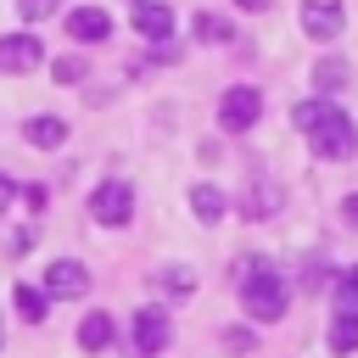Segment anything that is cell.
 I'll list each match as a JSON object with an SVG mask.
<instances>
[{"label": "cell", "instance_id": "6da1fadb", "mask_svg": "<svg viewBox=\"0 0 358 358\" xmlns=\"http://www.w3.org/2000/svg\"><path fill=\"white\" fill-rule=\"evenodd\" d=\"M285 302H291L285 280H280L263 257H246V263H241V308H246L257 324H274V319L285 313Z\"/></svg>", "mask_w": 358, "mask_h": 358}, {"label": "cell", "instance_id": "7a4b0ae2", "mask_svg": "<svg viewBox=\"0 0 358 358\" xmlns=\"http://www.w3.org/2000/svg\"><path fill=\"white\" fill-rule=\"evenodd\" d=\"M308 134V145H313V157H324V162H347L352 151H358V123L336 106V101H324V112L302 129Z\"/></svg>", "mask_w": 358, "mask_h": 358}, {"label": "cell", "instance_id": "3957f363", "mask_svg": "<svg viewBox=\"0 0 358 358\" xmlns=\"http://www.w3.org/2000/svg\"><path fill=\"white\" fill-rule=\"evenodd\" d=\"M257 117H263V90H252V84L224 90V101H218V129L224 134H246Z\"/></svg>", "mask_w": 358, "mask_h": 358}, {"label": "cell", "instance_id": "277c9868", "mask_svg": "<svg viewBox=\"0 0 358 358\" xmlns=\"http://www.w3.org/2000/svg\"><path fill=\"white\" fill-rule=\"evenodd\" d=\"M90 218H95V224H106V229H123V224L134 218V190H129L123 179L95 185V196H90Z\"/></svg>", "mask_w": 358, "mask_h": 358}, {"label": "cell", "instance_id": "5b68a950", "mask_svg": "<svg viewBox=\"0 0 358 358\" xmlns=\"http://www.w3.org/2000/svg\"><path fill=\"white\" fill-rule=\"evenodd\" d=\"M168 336H173L168 313H162V308H140L134 324H129V352H134V358H157V352L168 347Z\"/></svg>", "mask_w": 358, "mask_h": 358}, {"label": "cell", "instance_id": "8992f818", "mask_svg": "<svg viewBox=\"0 0 358 358\" xmlns=\"http://www.w3.org/2000/svg\"><path fill=\"white\" fill-rule=\"evenodd\" d=\"M341 28H347L341 0H302V34L308 39H336Z\"/></svg>", "mask_w": 358, "mask_h": 358}, {"label": "cell", "instance_id": "52a82bcc", "mask_svg": "<svg viewBox=\"0 0 358 358\" xmlns=\"http://www.w3.org/2000/svg\"><path fill=\"white\" fill-rule=\"evenodd\" d=\"M45 296H84L90 291V268L84 263H73V257H56L50 268H45V285H39Z\"/></svg>", "mask_w": 358, "mask_h": 358}, {"label": "cell", "instance_id": "ba28073f", "mask_svg": "<svg viewBox=\"0 0 358 358\" xmlns=\"http://www.w3.org/2000/svg\"><path fill=\"white\" fill-rule=\"evenodd\" d=\"M45 62V45L34 34H6L0 39V73H34Z\"/></svg>", "mask_w": 358, "mask_h": 358}, {"label": "cell", "instance_id": "9c48e42d", "mask_svg": "<svg viewBox=\"0 0 358 358\" xmlns=\"http://www.w3.org/2000/svg\"><path fill=\"white\" fill-rule=\"evenodd\" d=\"M134 34H145L151 45H168V39H173V11L157 6V0H140V6H134Z\"/></svg>", "mask_w": 358, "mask_h": 358}, {"label": "cell", "instance_id": "30bf717a", "mask_svg": "<svg viewBox=\"0 0 358 358\" xmlns=\"http://www.w3.org/2000/svg\"><path fill=\"white\" fill-rule=\"evenodd\" d=\"M67 34H73V39H84V45H101V39L112 34V17H106L101 6H78V11L67 17Z\"/></svg>", "mask_w": 358, "mask_h": 358}, {"label": "cell", "instance_id": "8fae6325", "mask_svg": "<svg viewBox=\"0 0 358 358\" xmlns=\"http://www.w3.org/2000/svg\"><path fill=\"white\" fill-rule=\"evenodd\" d=\"M280 201H285V190H280L274 179H252L246 196H241V213H246V218H268V213H280Z\"/></svg>", "mask_w": 358, "mask_h": 358}, {"label": "cell", "instance_id": "7c38bea8", "mask_svg": "<svg viewBox=\"0 0 358 358\" xmlns=\"http://www.w3.org/2000/svg\"><path fill=\"white\" fill-rule=\"evenodd\" d=\"M352 84V62H341V56H324V62H313V90L330 101V95H341Z\"/></svg>", "mask_w": 358, "mask_h": 358}, {"label": "cell", "instance_id": "4fadbf2b", "mask_svg": "<svg viewBox=\"0 0 358 358\" xmlns=\"http://www.w3.org/2000/svg\"><path fill=\"white\" fill-rule=\"evenodd\" d=\"M112 336H117V330H112V313H84V319H78V347H84V352H106Z\"/></svg>", "mask_w": 358, "mask_h": 358}, {"label": "cell", "instance_id": "5bb4252c", "mask_svg": "<svg viewBox=\"0 0 358 358\" xmlns=\"http://www.w3.org/2000/svg\"><path fill=\"white\" fill-rule=\"evenodd\" d=\"M22 140L39 145V151H56V145L67 140V123H62V117H28V123H22Z\"/></svg>", "mask_w": 358, "mask_h": 358}, {"label": "cell", "instance_id": "9a60e30c", "mask_svg": "<svg viewBox=\"0 0 358 358\" xmlns=\"http://www.w3.org/2000/svg\"><path fill=\"white\" fill-rule=\"evenodd\" d=\"M330 352L336 358H352L358 352V313H336L330 319Z\"/></svg>", "mask_w": 358, "mask_h": 358}, {"label": "cell", "instance_id": "2e32d148", "mask_svg": "<svg viewBox=\"0 0 358 358\" xmlns=\"http://www.w3.org/2000/svg\"><path fill=\"white\" fill-rule=\"evenodd\" d=\"M190 213H196L201 224H218V218H224V190H218V185H196V190H190Z\"/></svg>", "mask_w": 358, "mask_h": 358}, {"label": "cell", "instance_id": "e0dca14e", "mask_svg": "<svg viewBox=\"0 0 358 358\" xmlns=\"http://www.w3.org/2000/svg\"><path fill=\"white\" fill-rule=\"evenodd\" d=\"M11 302H17V313H22L28 324H39V319L50 313V296H45L39 285H17V291H11Z\"/></svg>", "mask_w": 358, "mask_h": 358}, {"label": "cell", "instance_id": "ac0fdd59", "mask_svg": "<svg viewBox=\"0 0 358 358\" xmlns=\"http://www.w3.org/2000/svg\"><path fill=\"white\" fill-rule=\"evenodd\" d=\"M190 28H196V39H201V45H229V34H235L218 11H196V22H190Z\"/></svg>", "mask_w": 358, "mask_h": 358}, {"label": "cell", "instance_id": "d6986e66", "mask_svg": "<svg viewBox=\"0 0 358 358\" xmlns=\"http://www.w3.org/2000/svg\"><path fill=\"white\" fill-rule=\"evenodd\" d=\"M336 313H358V268L336 274Z\"/></svg>", "mask_w": 358, "mask_h": 358}, {"label": "cell", "instance_id": "ffe728a7", "mask_svg": "<svg viewBox=\"0 0 358 358\" xmlns=\"http://www.w3.org/2000/svg\"><path fill=\"white\" fill-rule=\"evenodd\" d=\"M162 291H173V296H190V291H196V274H190L185 263H168V268H162Z\"/></svg>", "mask_w": 358, "mask_h": 358}, {"label": "cell", "instance_id": "44dd1931", "mask_svg": "<svg viewBox=\"0 0 358 358\" xmlns=\"http://www.w3.org/2000/svg\"><path fill=\"white\" fill-rule=\"evenodd\" d=\"M84 73H90L84 56H62V62H50V78H56V84H84Z\"/></svg>", "mask_w": 358, "mask_h": 358}, {"label": "cell", "instance_id": "7402d4cb", "mask_svg": "<svg viewBox=\"0 0 358 358\" xmlns=\"http://www.w3.org/2000/svg\"><path fill=\"white\" fill-rule=\"evenodd\" d=\"M56 6H62V0H17V17H22V22H45Z\"/></svg>", "mask_w": 358, "mask_h": 358}, {"label": "cell", "instance_id": "603a6c76", "mask_svg": "<svg viewBox=\"0 0 358 358\" xmlns=\"http://www.w3.org/2000/svg\"><path fill=\"white\" fill-rule=\"evenodd\" d=\"M224 347H229V352H252L257 336H252V330H224Z\"/></svg>", "mask_w": 358, "mask_h": 358}, {"label": "cell", "instance_id": "cb8c5ba5", "mask_svg": "<svg viewBox=\"0 0 358 358\" xmlns=\"http://www.w3.org/2000/svg\"><path fill=\"white\" fill-rule=\"evenodd\" d=\"M22 201H28L34 213H45V185H28V190H22Z\"/></svg>", "mask_w": 358, "mask_h": 358}, {"label": "cell", "instance_id": "d4e9b609", "mask_svg": "<svg viewBox=\"0 0 358 358\" xmlns=\"http://www.w3.org/2000/svg\"><path fill=\"white\" fill-rule=\"evenodd\" d=\"M341 218H347V224H352V229H358V190H352V196H347V201H341Z\"/></svg>", "mask_w": 358, "mask_h": 358}, {"label": "cell", "instance_id": "484cf974", "mask_svg": "<svg viewBox=\"0 0 358 358\" xmlns=\"http://www.w3.org/2000/svg\"><path fill=\"white\" fill-rule=\"evenodd\" d=\"M11 196H17V185H11V179H6V173H0V213H6V207H11Z\"/></svg>", "mask_w": 358, "mask_h": 358}, {"label": "cell", "instance_id": "4316f807", "mask_svg": "<svg viewBox=\"0 0 358 358\" xmlns=\"http://www.w3.org/2000/svg\"><path fill=\"white\" fill-rule=\"evenodd\" d=\"M241 11H268V0H235Z\"/></svg>", "mask_w": 358, "mask_h": 358}, {"label": "cell", "instance_id": "83f0119b", "mask_svg": "<svg viewBox=\"0 0 358 358\" xmlns=\"http://www.w3.org/2000/svg\"><path fill=\"white\" fill-rule=\"evenodd\" d=\"M0 347H6V324H0Z\"/></svg>", "mask_w": 358, "mask_h": 358}, {"label": "cell", "instance_id": "f1b7e54d", "mask_svg": "<svg viewBox=\"0 0 358 358\" xmlns=\"http://www.w3.org/2000/svg\"><path fill=\"white\" fill-rule=\"evenodd\" d=\"M134 6H140V0H134Z\"/></svg>", "mask_w": 358, "mask_h": 358}]
</instances>
